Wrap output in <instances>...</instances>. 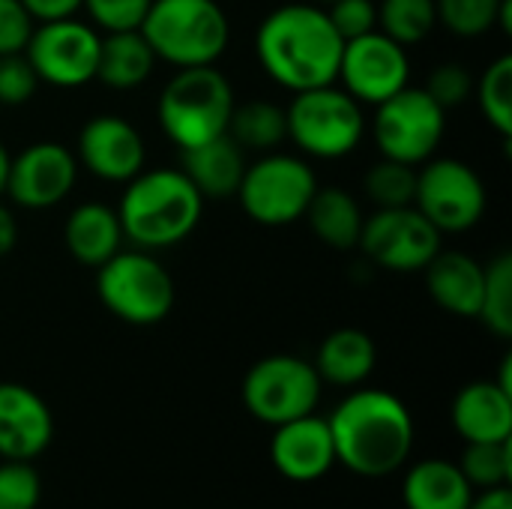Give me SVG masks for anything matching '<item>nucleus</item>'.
I'll return each instance as SVG.
<instances>
[{"label":"nucleus","instance_id":"obj_29","mask_svg":"<svg viewBox=\"0 0 512 509\" xmlns=\"http://www.w3.org/2000/svg\"><path fill=\"white\" fill-rule=\"evenodd\" d=\"M474 96L480 105V114L486 117V123L501 135L512 138V57L504 54L498 57L492 66H486V72L480 75V81H474Z\"/></svg>","mask_w":512,"mask_h":509},{"label":"nucleus","instance_id":"obj_17","mask_svg":"<svg viewBox=\"0 0 512 509\" xmlns=\"http://www.w3.org/2000/svg\"><path fill=\"white\" fill-rule=\"evenodd\" d=\"M270 459L276 471L291 483H315L336 465V447L327 417L306 414L273 426Z\"/></svg>","mask_w":512,"mask_h":509},{"label":"nucleus","instance_id":"obj_16","mask_svg":"<svg viewBox=\"0 0 512 509\" xmlns=\"http://www.w3.org/2000/svg\"><path fill=\"white\" fill-rule=\"evenodd\" d=\"M144 138L117 114H96L78 132L75 159L105 183H129L144 171Z\"/></svg>","mask_w":512,"mask_h":509},{"label":"nucleus","instance_id":"obj_13","mask_svg":"<svg viewBox=\"0 0 512 509\" xmlns=\"http://www.w3.org/2000/svg\"><path fill=\"white\" fill-rule=\"evenodd\" d=\"M441 231L411 204L375 210L360 231L357 249L393 273H420L441 252Z\"/></svg>","mask_w":512,"mask_h":509},{"label":"nucleus","instance_id":"obj_4","mask_svg":"<svg viewBox=\"0 0 512 509\" xmlns=\"http://www.w3.org/2000/svg\"><path fill=\"white\" fill-rule=\"evenodd\" d=\"M138 30L156 60L177 69L216 66L231 42V21L216 0H153Z\"/></svg>","mask_w":512,"mask_h":509},{"label":"nucleus","instance_id":"obj_9","mask_svg":"<svg viewBox=\"0 0 512 509\" xmlns=\"http://www.w3.org/2000/svg\"><path fill=\"white\" fill-rule=\"evenodd\" d=\"M321 384L324 381L309 360L294 354H273L258 360L246 372L240 399L255 420L267 426H282L288 420L315 414Z\"/></svg>","mask_w":512,"mask_h":509},{"label":"nucleus","instance_id":"obj_30","mask_svg":"<svg viewBox=\"0 0 512 509\" xmlns=\"http://www.w3.org/2000/svg\"><path fill=\"white\" fill-rule=\"evenodd\" d=\"M474 492L510 486L512 480V441H477L468 444L456 462Z\"/></svg>","mask_w":512,"mask_h":509},{"label":"nucleus","instance_id":"obj_15","mask_svg":"<svg viewBox=\"0 0 512 509\" xmlns=\"http://www.w3.org/2000/svg\"><path fill=\"white\" fill-rule=\"evenodd\" d=\"M78 177V159L57 141H36L9 162L6 195L27 210H48L60 204Z\"/></svg>","mask_w":512,"mask_h":509},{"label":"nucleus","instance_id":"obj_41","mask_svg":"<svg viewBox=\"0 0 512 509\" xmlns=\"http://www.w3.org/2000/svg\"><path fill=\"white\" fill-rule=\"evenodd\" d=\"M468 509H512V489L510 486H498V489L474 492Z\"/></svg>","mask_w":512,"mask_h":509},{"label":"nucleus","instance_id":"obj_28","mask_svg":"<svg viewBox=\"0 0 512 509\" xmlns=\"http://www.w3.org/2000/svg\"><path fill=\"white\" fill-rule=\"evenodd\" d=\"M438 27L435 0H381L378 3V30L387 33L402 48L423 42Z\"/></svg>","mask_w":512,"mask_h":509},{"label":"nucleus","instance_id":"obj_34","mask_svg":"<svg viewBox=\"0 0 512 509\" xmlns=\"http://www.w3.org/2000/svg\"><path fill=\"white\" fill-rule=\"evenodd\" d=\"M42 501V480L33 462H0V509H36Z\"/></svg>","mask_w":512,"mask_h":509},{"label":"nucleus","instance_id":"obj_39","mask_svg":"<svg viewBox=\"0 0 512 509\" xmlns=\"http://www.w3.org/2000/svg\"><path fill=\"white\" fill-rule=\"evenodd\" d=\"M36 21L21 0H0V54H21Z\"/></svg>","mask_w":512,"mask_h":509},{"label":"nucleus","instance_id":"obj_6","mask_svg":"<svg viewBox=\"0 0 512 509\" xmlns=\"http://www.w3.org/2000/svg\"><path fill=\"white\" fill-rule=\"evenodd\" d=\"M99 303L132 327H153L165 321L174 309L177 288L171 273L147 249H129L111 255L96 267Z\"/></svg>","mask_w":512,"mask_h":509},{"label":"nucleus","instance_id":"obj_44","mask_svg":"<svg viewBox=\"0 0 512 509\" xmlns=\"http://www.w3.org/2000/svg\"><path fill=\"white\" fill-rule=\"evenodd\" d=\"M312 3H318V6H327V3H333V0H312Z\"/></svg>","mask_w":512,"mask_h":509},{"label":"nucleus","instance_id":"obj_2","mask_svg":"<svg viewBox=\"0 0 512 509\" xmlns=\"http://www.w3.org/2000/svg\"><path fill=\"white\" fill-rule=\"evenodd\" d=\"M336 462L357 477L381 480L405 468L414 447V417L408 405L375 387L354 390L327 417Z\"/></svg>","mask_w":512,"mask_h":509},{"label":"nucleus","instance_id":"obj_27","mask_svg":"<svg viewBox=\"0 0 512 509\" xmlns=\"http://www.w3.org/2000/svg\"><path fill=\"white\" fill-rule=\"evenodd\" d=\"M228 135L243 150H273L288 138L285 108H279L273 102H264V99L234 105Z\"/></svg>","mask_w":512,"mask_h":509},{"label":"nucleus","instance_id":"obj_32","mask_svg":"<svg viewBox=\"0 0 512 509\" xmlns=\"http://www.w3.org/2000/svg\"><path fill=\"white\" fill-rule=\"evenodd\" d=\"M363 189L378 210L411 207L414 192H417V165H405V162L381 156V162H375L366 171Z\"/></svg>","mask_w":512,"mask_h":509},{"label":"nucleus","instance_id":"obj_43","mask_svg":"<svg viewBox=\"0 0 512 509\" xmlns=\"http://www.w3.org/2000/svg\"><path fill=\"white\" fill-rule=\"evenodd\" d=\"M9 162H12V156H9L6 144L0 141V198L6 195V177H9Z\"/></svg>","mask_w":512,"mask_h":509},{"label":"nucleus","instance_id":"obj_7","mask_svg":"<svg viewBox=\"0 0 512 509\" xmlns=\"http://www.w3.org/2000/svg\"><path fill=\"white\" fill-rule=\"evenodd\" d=\"M285 123L288 138L315 159H342L366 135L363 105L336 84L294 93V102L285 108Z\"/></svg>","mask_w":512,"mask_h":509},{"label":"nucleus","instance_id":"obj_42","mask_svg":"<svg viewBox=\"0 0 512 509\" xmlns=\"http://www.w3.org/2000/svg\"><path fill=\"white\" fill-rule=\"evenodd\" d=\"M18 243V225H15V216L12 210L0 201V258H6Z\"/></svg>","mask_w":512,"mask_h":509},{"label":"nucleus","instance_id":"obj_40","mask_svg":"<svg viewBox=\"0 0 512 509\" xmlns=\"http://www.w3.org/2000/svg\"><path fill=\"white\" fill-rule=\"evenodd\" d=\"M24 9L30 12V18L36 24L42 21H57V18H72L84 0H21Z\"/></svg>","mask_w":512,"mask_h":509},{"label":"nucleus","instance_id":"obj_11","mask_svg":"<svg viewBox=\"0 0 512 509\" xmlns=\"http://www.w3.org/2000/svg\"><path fill=\"white\" fill-rule=\"evenodd\" d=\"M414 207L441 231H471L486 213V186L480 174L462 159H426L417 171Z\"/></svg>","mask_w":512,"mask_h":509},{"label":"nucleus","instance_id":"obj_22","mask_svg":"<svg viewBox=\"0 0 512 509\" xmlns=\"http://www.w3.org/2000/svg\"><path fill=\"white\" fill-rule=\"evenodd\" d=\"M123 228L117 219V210L99 201L78 204L63 228V243L69 255L84 267H102L111 255L120 252Z\"/></svg>","mask_w":512,"mask_h":509},{"label":"nucleus","instance_id":"obj_10","mask_svg":"<svg viewBox=\"0 0 512 509\" xmlns=\"http://www.w3.org/2000/svg\"><path fill=\"white\" fill-rule=\"evenodd\" d=\"M444 132L447 111L423 87H402L399 93L375 105L372 138L384 159L423 165L441 147Z\"/></svg>","mask_w":512,"mask_h":509},{"label":"nucleus","instance_id":"obj_25","mask_svg":"<svg viewBox=\"0 0 512 509\" xmlns=\"http://www.w3.org/2000/svg\"><path fill=\"white\" fill-rule=\"evenodd\" d=\"M303 219L309 222L312 234L327 243L330 249L339 252H351L360 243V231H363V207L357 204V198L339 186H318Z\"/></svg>","mask_w":512,"mask_h":509},{"label":"nucleus","instance_id":"obj_33","mask_svg":"<svg viewBox=\"0 0 512 509\" xmlns=\"http://www.w3.org/2000/svg\"><path fill=\"white\" fill-rule=\"evenodd\" d=\"M501 6L504 0H435L438 24L459 39H477L498 27Z\"/></svg>","mask_w":512,"mask_h":509},{"label":"nucleus","instance_id":"obj_5","mask_svg":"<svg viewBox=\"0 0 512 509\" xmlns=\"http://www.w3.org/2000/svg\"><path fill=\"white\" fill-rule=\"evenodd\" d=\"M234 105V87L216 66H192L162 87L156 114L168 141L189 150L225 135Z\"/></svg>","mask_w":512,"mask_h":509},{"label":"nucleus","instance_id":"obj_24","mask_svg":"<svg viewBox=\"0 0 512 509\" xmlns=\"http://www.w3.org/2000/svg\"><path fill=\"white\" fill-rule=\"evenodd\" d=\"M375 363H378V351L372 336L357 327H342L321 342L312 366L324 384L357 387L375 372Z\"/></svg>","mask_w":512,"mask_h":509},{"label":"nucleus","instance_id":"obj_31","mask_svg":"<svg viewBox=\"0 0 512 509\" xmlns=\"http://www.w3.org/2000/svg\"><path fill=\"white\" fill-rule=\"evenodd\" d=\"M498 339L512 336V255L504 252L486 264L483 303L477 315Z\"/></svg>","mask_w":512,"mask_h":509},{"label":"nucleus","instance_id":"obj_3","mask_svg":"<svg viewBox=\"0 0 512 509\" xmlns=\"http://www.w3.org/2000/svg\"><path fill=\"white\" fill-rule=\"evenodd\" d=\"M204 198L177 168L141 171L126 183L117 207L123 237L147 252L183 243L201 222Z\"/></svg>","mask_w":512,"mask_h":509},{"label":"nucleus","instance_id":"obj_1","mask_svg":"<svg viewBox=\"0 0 512 509\" xmlns=\"http://www.w3.org/2000/svg\"><path fill=\"white\" fill-rule=\"evenodd\" d=\"M342 48V36L318 3H285L273 9L255 33L261 69L291 93L336 84Z\"/></svg>","mask_w":512,"mask_h":509},{"label":"nucleus","instance_id":"obj_21","mask_svg":"<svg viewBox=\"0 0 512 509\" xmlns=\"http://www.w3.org/2000/svg\"><path fill=\"white\" fill-rule=\"evenodd\" d=\"M180 171L192 180V186L201 192V198H231V195H237V186L243 180L246 153L225 132L207 144L183 150Z\"/></svg>","mask_w":512,"mask_h":509},{"label":"nucleus","instance_id":"obj_20","mask_svg":"<svg viewBox=\"0 0 512 509\" xmlns=\"http://www.w3.org/2000/svg\"><path fill=\"white\" fill-rule=\"evenodd\" d=\"M429 297L456 318H477L486 285V264L465 252H438L426 264Z\"/></svg>","mask_w":512,"mask_h":509},{"label":"nucleus","instance_id":"obj_23","mask_svg":"<svg viewBox=\"0 0 512 509\" xmlns=\"http://www.w3.org/2000/svg\"><path fill=\"white\" fill-rule=\"evenodd\" d=\"M471 498L474 489L456 462L423 459L405 471L402 480L405 509H468Z\"/></svg>","mask_w":512,"mask_h":509},{"label":"nucleus","instance_id":"obj_35","mask_svg":"<svg viewBox=\"0 0 512 509\" xmlns=\"http://www.w3.org/2000/svg\"><path fill=\"white\" fill-rule=\"evenodd\" d=\"M153 0H84L90 21L102 33L114 30H138Z\"/></svg>","mask_w":512,"mask_h":509},{"label":"nucleus","instance_id":"obj_36","mask_svg":"<svg viewBox=\"0 0 512 509\" xmlns=\"http://www.w3.org/2000/svg\"><path fill=\"white\" fill-rule=\"evenodd\" d=\"M423 90H426L444 111H450V108H456V105H462L465 99L474 96V75H471V69L462 66V63H441V66L432 69L429 84H426Z\"/></svg>","mask_w":512,"mask_h":509},{"label":"nucleus","instance_id":"obj_18","mask_svg":"<svg viewBox=\"0 0 512 509\" xmlns=\"http://www.w3.org/2000/svg\"><path fill=\"white\" fill-rule=\"evenodd\" d=\"M54 438V417L45 399L24 387L3 381L0 384V459L33 462L39 459Z\"/></svg>","mask_w":512,"mask_h":509},{"label":"nucleus","instance_id":"obj_14","mask_svg":"<svg viewBox=\"0 0 512 509\" xmlns=\"http://www.w3.org/2000/svg\"><path fill=\"white\" fill-rule=\"evenodd\" d=\"M408 75V51L387 33L372 30L345 42L336 81H342V90H348L360 105H381L384 99L408 87Z\"/></svg>","mask_w":512,"mask_h":509},{"label":"nucleus","instance_id":"obj_26","mask_svg":"<svg viewBox=\"0 0 512 509\" xmlns=\"http://www.w3.org/2000/svg\"><path fill=\"white\" fill-rule=\"evenodd\" d=\"M156 66V54L141 36V30H114L102 33L96 78L111 90L141 87Z\"/></svg>","mask_w":512,"mask_h":509},{"label":"nucleus","instance_id":"obj_38","mask_svg":"<svg viewBox=\"0 0 512 509\" xmlns=\"http://www.w3.org/2000/svg\"><path fill=\"white\" fill-rule=\"evenodd\" d=\"M39 87V78L30 66V60L21 54H0V105H24L33 99Z\"/></svg>","mask_w":512,"mask_h":509},{"label":"nucleus","instance_id":"obj_8","mask_svg":"<svg viewBox=\"0 0 512 509\" xmlns=\"http://www.w3.org/2000/svg\"><path fill=\"white\" fill-rule=\"evenodd\" d=\"M315 189L318 177L306 159L291 153H267L258 162L246 165L234 198L252 222L285 228L303 219Z\"/></svg>","mask_w":512,"mask_h":509},{"label":"nucleus","instance_id":"obj_12","mask_svg":"<svg viewBox=\"0 0 512 509\" xmlns=\"http://www.w3.org/2000/svg\"><path fill=\"white\" fill-rule=\"evenodd\" d=\"M102 33L93 24L72 18L42 21L33 27L24 57L30 60L39 81L51 87H84L96 78Z\"/></svg>","mask_w":512,"mask_h":509},{"label":"nucleus","instance_id":"obj_19","mask_svg":"<svg viewBox=\"0 0 512 509\" xmlns=\"http://www.w3.org/2000/svg\"><path fill=\"white\" fill-rule=\"evenodd\" d=\"M450 420L465 444L512 441V393L498 381H474L456 393Z\"/></svg>","mask_w":512,"mask_h":509},{"label":"nucleus","instance_id":"obj_37","mask_svg":"<svg viewBox=\"0 0 512 509\" xmlns=\"http://www.w3.org/2000/svg\"><path fill=\"white\" fill-rule=\"evenodd\" d=\"M324 9H327L330 24L342 36V42H351L357 36L378 30V3L375 0H333Z\"/></svg>","mask_w":512,"mask_h":509}]
</instances>
